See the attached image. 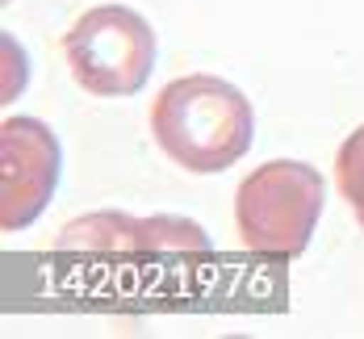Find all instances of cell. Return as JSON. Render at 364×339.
I'll return each mask as SVG.
<instances>
[{"label": "cell", "mask_w": 364, "mask_h": 339, "mask_svg": "<svg viewBox=\"0 0 364 339\" xmlns=\"http://www.w3.org/2000/svg\"><path fill=\"white\" fill-rule=\"evenodd\" d=\"M151 134L176 168L210 176L252 151L255 113L235 84L193 72L159 88L151 105Z\"/></svg>", "instance_id": "cell-1"}, {"label": "cell", "mask_w": 364, "mask_h": 339, "mask_svg": "<svg viewBox=\"0 0 364 339\" xmlns=\"http://www.w3.org/2000/svg\"><path fill=\"white\" fill-rule=\"evenodd\" d=\"M59 252H130V256H210L214 243L205 230L181 218V214H151V218H130V214H84L59 230L55 239Z\"/></svg>", "instance_id": "cell-5"}, {"label": "cell", "mask_w": 364, "mask_h": 339, "mask_svg": "<svg viewBox=\"0 0 364 339\" xmlns=\"http://www.w3.org/2000/svg\"><path fill=\"white\" fill-rule=\"evenodd\" d=\"M327 205V181L314 163L272 159L259 163L235 193V230L243 252L297 260Z\"/></svg>", "instance_id": "cell-2"}, {"label": "cell", "mask_w": 364, "mask_h": 339, "mask_svg": "<svg viewBox=\"0 0 364 339\" xmlns=\"http://www.w3.org/2000/svg\"><path fill=\"white\" fill-rule=\"evenodd\" d=\"M335 181H339L343 201L352 205L356 222L364 226V126H356V130L343 139V147L335 155Z\"/></svg>", "instance_id": "cell-6"}, {"label": "cell", "mask_w": 364, "mask_h": 339, "mask_svg": "<svg viewBox=\"0 0 364 339\" xmlns=\"http://www.w3.org/2000/svg\"><path fill=\"white\" fill-rule=\"evenodd\" d=\"M63 55L88 97H134L155 72V30L126 4H97L63 34Z\"/></svg>", "instance_id": "cell-3"}, {"label": "cell", "mask_w": 364, "mask_h": 339, "mask_svg": "<svg viewBox=\"0 0 364 339\" xmlns=\"http://www.w3.org/2000/svg\"><path fill=\"white\" fill-rule=\"evenodd\" d=\"M4 185H0V230H26L50 205L63 151L46 122L38 117H4L0 126Z\"/></svg>", "instance_id": "cell-4"}]
</instances>
